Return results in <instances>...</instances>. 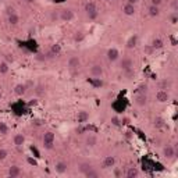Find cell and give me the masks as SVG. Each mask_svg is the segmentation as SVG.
Segmentation results:
<instances>
[{"mask_svg":"<svg viewBox=\"0 0 178 178\" xmlns=\"http://www.w3.org/2000/svg\"><path fill=\"white\" fill-rule=\"evenodd\" d=\"M35 0H25V3H33Z\"/></svg>","mask_w":178,"mask_h":178,"instance_id":"46","label":"cell"},{"mask_svg":"<svg viewBox=\"0 0 178 178\" xmlns=\"http://www.w3.org/2000/svg\"><path fill=\"white\" fill-rule=\"evenodd\" d=\"M4 61H7L8 64H11V63L14 61V57H13V55H10V53L4 55Z\"/></svg>","mask_w":178,"mask_h":178,"instance_id":"36","label":"cell"},{"mask_svg":"<svg viewBox=\"0 0 178 178\" xmlns=\"http://www.w3.org/2000/svg\"><path fill=\"white\" fill-rule=\"evenodd\" d=\"M114 164H116V157L106 156L105 160H103V163H102V167L103 168H111V167H114Z\"/></svg>","mask_w":178,"mask_h":178,"instance_id":"12","label":"cell"},{"mask_svg":"<svg viewBox=\"0 0 178 178\" xmlns=\"http://www.w3.org/2000/svg\"><path fill=\"white\" fill-rule=\"evenodd\" d=\"M138 175H139L138 167H128L127 173H125V177L127 178H136Z\"/></svg>","mask_w":178,"mask_h":178,"instance_id":"21","label":"cell"},{"mask_svg":"<svg viewBox=\"0 0 178 178\" xmlns=\"http://www.w3.org/2000/svg\"><path fill=\"white\" fill-rule=\"evenodd\" d=\"M85 145L88 148H95V146L98 145V138L95 135H88L86 139H85Z\"/></svg>","mask_w":178,"mask_h":178,"instance_id":"16","label":"cell"},{"mask_svg":"<svg viewBox=\"0 0 178 178\" xmlns=\"http://www.w3.org/2000/svg\"><path fill=\"white\" fill-rule=\"evenodd\" d=\"M150 46H152L155 50H161L164 47V42L160 39V38H156V39L152 40V45H150Z\"/></svg>","mask_w":178,"mask_h":178,"instance_id":"24","label":"cell"},{"mask_svg":"<svg viewBox=\"0 0 178 178\" xmlns=\"http://www.w3.org/2000/svg\"><path fill=\"white\" fill-rule=\"evenodd\" d=\"M10 64H8L7 61H0V74H2V75H4V74H7L8 73V68H10Z\"/></svg>","mask_w":178,"mask_h":178,"instance_id":"26","label":"cell"},{"mask_svg":"<svg viewBox=\"0 0 178 178\" xmlns=\"http://www.w3.org/2000/svg\"><path fill=\"white\" fill-rule=\"evenodd\" d=\"M8 175H10L11 178L20 177V175H21V168H20L18 166H11V167L8 168Z\"/></svg>","mask_w":178,"mask_h":178,"instance_id":"22","label":"cell"},{"mask_svg":"<svg viewBox=\"0 0 178 178\" xmlns=\"http://www.w3.org/2000/svg\"><path fill=\"white\" fill-rule=\"evenodd\" d=\"M85 13H86L88 18L91 20V21H95V20L98 18L99 11H98V7H96L95 2H86L85 3Z\"/></svg>","mask_w":178,"mask_h":178,"instance_id":"1","label":"cell"},{"mask_svg":"<svg viewBox=\"0 0 178 178\" xmlns=\"http://www.w3.org/2000/svg\"><path fill=\"white\" fill-rule=\"evenodd\" d=\"M146 89H148L146 85H141V86H139V93H146Z\"/></svg>","mask_w":178,"mask_h":178,"instance_id":"41","label":"cell"},{"mask_svg":"<svg viewBox=\"0 0 178 178\" xmlns=\"http://www.w3.org/2000/svg\"><path fill=\"white\" fill-rule=\"evenodd\" d=\"M13 142H14V145L17 146V148H21V146L25 143V136H24L22 134H17V135H14Z\"/></svg>","mask_w":178,"mask_h":178,"instance_id":"19","label":"cell"},{"mask_svg":"<svg viewBox=\"0 0 178 178\" xmlns=\"http://www.w3.org/2000/svg\"><path fill=\"white\" fill-rule=\"evenodd\" d=\"M135 6H132V4H128V3H125L123 6V13L125 15H128V17H131V15H134L135 14Z\"/></svg>","mask_w":178,"mask_h":178,"instance_id":"15","label":"cell"},{"mask_svg":"<svg viewBox=\"0 0 178 178\" xmlns=\"http://www.w3.org/2000/svg\"><path fill=\"white\" fill-rule=\"evenodd\" d=\"M155 127H157V128L164 127V120H163V118H160V117L155 118Z\"/></svg>","mask_w":178,"mask_h":178,"instance_id":"32","label":"cell"},{"mask_svg":"<svg viewBox=\"0 0 178 178\" xmlns=\"http://www.w3.org/2000/svg\"><path fill=\"white\" fill-rule=\"evenodd\" d=\"M161 3H163V0H150V4H153V6H157V7H160V6H161Z\"/></svg>","mask_w":178,"mask_h":178,"instance_id":"38","label":"cell"},{"mask_svg":"<svg viewBox=\"0 0 178 178\" xmlns=\"http://www.w3.org/2000/svg\"><path fill=\"white\" fill-rule=\"evenodd\" d=\"M145 52L148 53V55H152L153 52H155V49H153V47L149 45V46H146V47H145Z\"/></svg>","mask_w":178,"mask_h":178,"instance_id":"40","label":"cell"},{"mask_svg":"<svg viewBox=\"0 0 178 178\" xmlns=\"http://www.w3.org/2000/svg\"><path fill=\"white\" fill-rule=\"evenodd\" d=\"M106 56H107V60L113 63V61H116V60H118L120 53H118V50H117L116 47H110L109 50H107V53H106Z\"/></svg>","mask_w":178,"mask_h":178,"instance_id":"8","label":"cell"},{"mask_svg":"<svg viewBox=\"0 0 178 178\" xmlns=\"http://www.w3.org/2000/svg\"><path fill=\"white\" fill-rule=\"evenodd\" d=\"M92 84H93V86L100 88L103 85V82L100 81V78H92Z\"/></svg>","mask_w":178,"mask_h":178,"instance_id":"34","label":"cell"},{"mask_svg":"<svg viewBox=\"0 0 178 178\" xmlns=\"http://www.w3.org/2000/svg\"><path fill=\"white\" fill-rule=\"evenodd\" d=\"M110 121H111V124L114 125V127H120V125H121V120L117 116L111 117V120H110Z\"/></svg>","mask_w":178,"mask_h":178,"instance_id":"33","label":"cell"},{"mask_svg":"<svg viewBox=\"0 0 178 178\" xmlns=\"http://www.w3.org/2000/svg\"><path fill=\"white\" fill-rule=\"evenodd\" d=\"M131 136H132L131 132H125V138H127V139H131Z\"/></svg>","mask_w":178,"mask_h":178,"instance_id":"45","label":"cell"},{"mask_svg":"<svg viewBox=\"0 0 178 178\" xmlns=\"http://www.w3.org/2000/svg\"><path fill=\"white\" fill-rule=\"evenodd\" d=\"M2 98H3V93H2V91H0V100H2Z\"/></svg>","mask_w":178,"mask_h":178,"instance_id":"47","label":"cell"},{"mask_svg":"<svg viewBox=\"0 0 178 178\" xmlns=\"http://www.w3.org/2000/svg\"><path fill=\"white\" fill-rule=\"evenodd\" d=\"M170 88H171V81L168 80L160 81V89H170Z\"/></svg>","mask_w":178,"mask_h":178,"instance_id":"30","label":"cell"},{"mask_svg":"<svg viewBox=\"0 0 178 178\" xmlns=\"http://www.w3.org/2000/svg\"><path fill=\"white\" fill-rule=\"evenodd\" d=\"M6 13H7V15H10V14H13V13H15V10L13 7H7L6 8Z\"/></svg>","mask_w":178,"mask_h":178,"instance_id":"42","label":"cell"},{"mask_svg":"<svg viewBox=\"0 0 178 178\" xmlns=\"http://www.w3.org/2000/svg\"><path fill=\"white\" fill-rule=\"evenodd\" d=\"M134 67V61H132L131 57H124L123 60L120 61V68L123 70H128V68H132Z\"/></svg>","mask_w":178,"mask_h":178,"instance_id":"10","label":"cell"},{"mask_svg":"<svg viewBox=\"0 0 178 178\" xmlns=\"http://www.w3.org/2000/svg\"><path fill=\"white\" fill-rule=\"evenodd\" d=\"M135 105L138 107H145L148 105V98H146V93H138L135 96Z\"/></svg>","mask_w":178,"mask_h":178,"instance_id":"6","label":"cell"},{"mask_svg":"<svg viewBox=\"0 0 178 178\" xmlns=\"http://www.w3.org/2000/svg\"><path fill=\"white\" fill-rule=\"evenodd\" d=\"M89 120V113L85 111V110H81V111L77 113V121L80 124H84Z\"/></svg>","mask_w":178,"mask_h":178,"instance_id":"13","label":"cell"},{"mask_svg":"<svg viewBox=\"0 0 178 178\" xmlns=\"http://www.w3.org/2000/svg\"><path fill=\"white\" fill-rule=\"evenodd\" d=\"M148 14H149L150 17H159L160 15V7L150 4L149 7H148Z\"/></svg>","mask_w":178,"mask_h":178,"instance_id":"23","label":"cell"},{"mask_svg":"<svg viewBox=\"0 0 178 178\" xmlns=\"http://www.w3.org/2000/svg\"><path fill=\"white\" fill-rule=\"evenodd\" d=\"M107 2H113V0H107Z\"/></svg>","mask_w":178,"mask_h":178,"instance_id":"48","label":"cell"},{"mask_svg":"<svg viewBox=\"0 0 178 178\" xmlns=\"http://www.w3.org/2000/svg\"><path fill=\"white\" fill-rule=\"evenodd\" d=\"M177 13H175V11H174V14H173V15H171V17H170V21H171V24H177Z\"/></svg>","mask_w":178,"mask_h":178,"instance_id":"39","label":"cell"},{"mask_svg":"<svg viewBox=\"0 0 178 178\" xmlns=\"http://www.w3.org/2000/svg\"><path fill=\"white\" fill-rule=\"evenodd\" d=\"M136 2H138V0H127V3L128 4H132V6H135V4H136Z\"/></svg>","mask_w":178,"mask_h":178,"instance_id":"44","label":"cell"},{"mask_svg":"<svg viewBox=\"0 0 178 178\" xmlns=\"http://www.w3.org/2000/svg\"><path fill=\"white\" fill-rule=\"evenodd\" d=\"M135 75H136V73H135L134 67H132V68H128V70H124V71H123V77H124V78H125L127 81L134 80Z\"/></svg>","mask_w":178,"mask_h":178,"instance_id":"18","label":"cell"},{"mask_svg":"<svg viewBox=\"0 0 178 178\" xmlns=\"http://www.w3.org/2000/svg\"><path fill=\"white\" fill-rule=\"evenodd\" d=\"M156 100L159 103H166L170 100V93L167 91H164V89H160L159 92L156 93Z\"/></svg>","mask_w":178,"mask_h":178,"instance_id":"5","label":"cell"},{"mask_svg":"<svg viewBox=\"0 0 178 178\" xmlns=\"http://www.w3.org/2000/svg\"><path fill=\"white\" fill-rule=\"evenodd\" d=\"M8 156V153L6 149H3V148H0V160H6Z\"/></svg>","mask_w":178,"mask_h":178,"instance_id":"35","label":"cell"},{"mask_svg":"<svg viewBox=\"0 0 178 178\" xmlns=\"http://www.w3.org/2000/svg\"><path fill=\"white\" fill-rule=\"evenodd\" d=\"M7 20H8V24L10 25H17L20 22V15L17 13H13V14L7 15Z\"/></svg>","mask_w":178,"mask_h":178,"instance_id":"25","label":"cell"},{"mask_svg":"<svg viewBox=\"0 0 178 178\" xmlns=\"http://www.w3.org/2000/svg\"><path fill=\"white\" fill-rule=\"evenodd\" d=\"M91 75L93 78H100L103 75V67L99 66V64H95L91 67Z\"/></svg>","mask_w":178,"mask_h":178,"instance_id":"9","label":"cell"},{"mask_svg":"<svg viewBox=\"0 0 178 178\" xmlns=\"http://www.w3.org/2000/svg\"><path fill=\"white\" fill-rule=\"evenodd\" d=\"M74 18H75V14H74V11L71 8H63L58 13V20L63 22H70L73 21Z\"/></svg>","mask_w":178,"mask_h":178,"instance_id":"3","label":"cell"},{"mask_svg":"<svg viewBox=\"0 0 178 178\" xmlns=\"http://www.w3.org/2000/svg\"><path fill=\"white\" fill-rule=\"evenodd\" d=\"M84 39H85V33L82 32V31H77V32L74 33V40H75V42H82Z\"/></svg>","mask_w":178,"mask_h":178,"instance_id":"27","label":"cell"},{"mask_svg":"<svg viewBox=\"0 0 178 178\" xmlns=\"http://www.w3.org/2000/svg\"><path fill=\"white\" fill-rule=\"evenodd\" d=\"M67 170H68V166L64 161H57L55 164V171L57 174H64V173H67Z\"/></svg>","mask_w":178,"mask_h":178,"instance_id":"11","label":"cell"},{"mask_svg":"<svg viewBox=\"0 0 178 178\" xmlns=\"http://www.w3.org/2000/svg\"><path fill=\"white\" fill-rule=\"evenodd\" d=\"M163 156L166 157V159H173V157L175 156V150H174V148H173V146H166V148H164L163 149Z\"/></svg>","mask_w":178,"mask_h":178,"instance_id":"14","label":"cell"},{"mask_svg":"<svg viewBox=\"0 0 178 178\" xmlns=\"http://www.w3.org/2000/svg\"><path fill=\"white\" fill-rule=\"evenodd\" d=\"M60 53H61V47H60V45H53V46H52L50 49H49V50L45 53V56H46V58L49 60V58L57 57Z\"/></svg>","mask_w":178,"mask_h":178,"instance_id":"4","label":"cell"},{"mask_svg":"<svg viewBox=\"0 0 178 178\" xmlns=\"http://www.w3.org/2000/svg\"><path fill=\"white\" fill-rule=\"evenodd\" d=\"M81 64V60L78 56H71V57L68 58V63H67V67H68L70 70H77L78 67H80Z\"/></svg>","mask_w":178,"mask_h":178,"instance_id":"7","label":"cell"},{"mask_svg":"<svg viewBox=\"0 0 178 178\" xmlns=\"http://www.w3.org/2000/svg\"><path fill=\"white\" fill-rule=\"evenodd\" d=\"M35 60H36V61H46L47 58H46V56H45V55H40V53H39V55L35 56Z\"/></svg>","mask_w":178,"mask_h":178,"instance_id":"37","label":"cell"},{"mask_svg":"<svg viewBox=\"0 0 178 178\" xmlns=\"http://www.w3.org/2000/svg\"><path fill=\"white\" fill-rule=\"evenodd\" d=\"M27 92V86L25 84H17L14 86V93L17 95V96H24Z\"/></svg>","mask_w":178,"mask_h":178,"instance_id":"20","label":"cell"},{"mask_svg":"<svg viewBox=\"0 0 178 178\" xmlns=\"http://www.w3.org/2000/svg\"><path fill=\"white\" fill-rule=\"evenodd\" d=\"M25 86H27V89H28V88H31V86H33V82H32V81H27Z\"/></svg>","mask_w":178,"mask_h":178,"instance_id":"43","label":"cell"},{"mask_svg":"<svg viewBox=\"0 0 178 178\" xmlns=\"http://www.w3.org/2000/svg\"><path fill=\"white\" fill-rule=\"evenodd\" d=\"M91 167H92V166H91L89 163H81V164H80V167H78V170H80V173L85 174V173H86V171L89 170Z\"/></svg>","mask_w":178,"mask_h":178,"instance_id":"29","label":"cell"},{"mask_svg":"<svg viewBox=\"0 0 178 178\" xmlns=\"http://www.w3.org/2000/svg\"><path fill=\"white\" fill-rule=\"evenodd\" d=\"M55 138L56 135L53 131H47L43 134V148L46 150H52L55 148Z\"/></svg>","mask_w":178,"mask_h":178,"instance_id":"2","label":"cell"},{"mask_svg":"<svg viewBox=\"0 0 178 178\" xmlns=\"http://www.w3.org/2000/svg\"><path fill=\"white\" fill-rule=\"evenodd\" d=\"M0 134H2V135H7V134H8V127H7V124L3 123V121H0Z\"/></svg>","mask_w":178,"mask_h":178,"instance_id":"31","label":"cell"},{"mask_svg":"<svg viewBox=\"0 0 178 178\" xmlns=\"http://www.w3.org/2000/svg\"><path fill=\"white\" fill-rule=\"evenodd\" d=\"M84 175H85V177H88V178H96V177H98V171L95 170L93 167H91Z\"/></svg>","mask_w":178,"mask_h":178,"instance_id":"28","label":"cell"},{"mask_svg":"<svg viewBox=\"0 0 178 178\" xmlns=\"http://www.w3.org/2000/svg\"><path fill=\"white\" fill-rule=\"evenodd\" d=\"M136 43H138V35H131V36L128 38L125 46H127V49H134L136 46Z\"/></svg>","mask_w":178,"mask_h":178,"instance_id":"17","label":"cell"}]
</instances>
